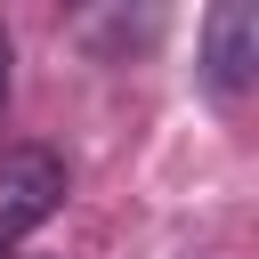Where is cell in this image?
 <instances>
[{"instance_id":"2","label":"cell","mask_w":259,"mask_h":259,"mask_svg":"<svg viewBox=\"0 0 259 259\" xmlns=\"http://www.w3.org/2000/svg\"><path fill=\"white\" fill-rule=\"evenodd\" d=\"M57 202H65V162L49 146H8L0 154V243L40 227Z\"/></svg>"},{"instance_id":"4","label":"cell","mask_w":259,"mask_h":259,"mask_svg":"<svg viewBox=\"0 0 259 259\" xmlns=\"http://www.w3.org/2000/svg\"><path fill=\"white\" fill-rule=\"evenodd\" d=\"M0 259H8V243H0Z\"/></svg>"},{"instance_id":"1","label":"cell","mask_w":259,"mask_h":259,"mask_svg":"<svg viewBox=\"0 0 259 259\" xmlns=\"http://www.w3.org/2000/svg\"><path fill=\"white\" fill-rule=\"evenodd\" d=\"M202 81L219 97H251L259 89V0H219L202 24Z\"/></svg>"},{"instance_id":"3","label":"cell","mask_w":259,"mask_h":259,"mask_svg":"<svg viewBox=\"0 0 259 259\" xmlns=\"http://www.w3.org/2000/svg\"><path fill=\"white\" fill-rule=\"evenodd\" d=\"M0 97H8V40H0Z\"/></svg>"}]
</instances>
